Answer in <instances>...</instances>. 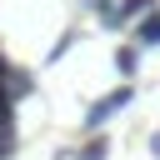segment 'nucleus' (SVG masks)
Wrapping results in <instances>:
<instances>
[{"instance_id": "1", "label": "nucleus", "mask_w": 160, "mask_h": 160, "mask_svg": "<svg viewBox=\"0 0 160 160\" xmlns=\"http://www.w3.org/2000/svg\"><path fill=\"white\" fill-rule=\"evenodd\" d=\"M130 95H135L130 85H120V90H110V95H105L100 105H90V120H85V125H95V130H100V120H110L115 110H125V105H130Z\"/></svg>"}, {"instance_id": "2", "label": "nucleus", "mask_w": 160, "mask_h": 160, "mask_svg": "<svg viewBox=\"0 0 160 160\" xmlns=\"http://www.w3.org/2000/svg\"><path fill=\"white\" fill-rule=\"evenodd\" d=\"M0 130H5V135L15 130V90H10L5 80H0Z\"/></svg>"}, {"instance_id": "3", "label": "nucleus", "mask_w": 160, "mask_h": 160, "mask_svg": "<svg viewBox=\"0 0 160 160\" xmlns=\"http://www.w3.org/2000/svg\"><path fill=\"white\" fill-rule=\"evenodd\" d=\"M135 40H140V45H160V15H145V20L135 25Z\"/></svg>"}, {"instance_id": "4", "label": "nucleus", "mask_w": 160, "mask_h": 160, "mask_svg": "<svg viewBox=\"0 0 160 160\" xmlns=\"http://www.w3.org/2000/svg\"><path fill=\"white\" fill-rule=\"evenodd\" d=\"M140 10H150V0H125V5H120L110 20H130V15H140Z\"/></svg>"}, {"instance_id": "5", "label": "nucleus", "mask_w": 160, "mask_h": 160, "mask_svg": "<svg viewBox=\"0 0 160 160\" xmlns=\"http://www.w3.org/2000/svg\"><path fill=\"white\" fill-rule=\"evenodd\" d=\"M105 150H110V145H105V135H100V140H90V145L80 150V160H105Z\"/></svg>"}, {"instance_id": "6", "label": "nucleus", "mask_w": 160, "mask_h": 160, "mask_svg": "<svg viewBox=\"0 0 160 160\" xmlns=\"http://www.w3.org/2000/svg\"><path fill=\"white\" fill-rule=\"evenodd\" d=\"M115 65H120V75H135V50H130V45H125V50H120V55H115Z\"/></svg>"}, {"instance_id": "7", "label": "nucleus", "mask_w": 160, "mask_h": 160, "mask_svg": "<svg viewBox=\"0 0 160 160\" xmlns=\"http://www.w3.org/2000/svg\"><path fill=\"white\" fill-rule=\"evenodd\" d=\"M5 155H10V135L0 130V160H5Z\"/></svg>"}, {"instance_id": "8", "label": "nucleus", "mask_w": 160, "mask_h": 160, "mask_svg": "<svg viewBox=\"0 0 160 160\" xmlns=\"http://www.w3.org/2000/svg\"><path fill=\"white\" fill-rule=\"evenodd\" d=\"M150 150H155V155H160V135H155V140H150Z\"/></svg>"}]
</instances>
